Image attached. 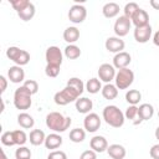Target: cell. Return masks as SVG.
Here are the masks:
<instances>
[{"mask_svg":"<svg viewBox=\"0 0 159 159\" xmlns=\"http://www.w3.org/2000/svg\"><path fill=\"white\" fill-rule=\"evenodd\" d=\"M154 116V107L150 103H143L138 107V118L143 120H149Z\"/></svg>","mask_w":159,"mask_h":159,"instance_id":"ac0fdd59","label":"cell"},{"mask_svg":"<svg viewBox=\"0 0 159 159\" xmlns=\"http://www.w3.org/2000/svg\"><path fill=\"white\" fill-rule=\"evenodd\" d=\"M17 124H19L21 128H24V129H30V128L34 127L35 119H34V117L30 116L29 113L22 112V113H19V116H17Z\"/></svg>","mask_w":159,"mask_h":159,"instance_id":"603a6c76","label":"cell"},{"mask_svg":"<svg viewBox=\"0 0 159 159\" xmlns=\"http://www.w3.org/2000/svg\"><path fill=\"white\" fill-rule=\"evenodd\" d=\"M31 97H32V93L26 87L20 86L14 92V106L20 111L29 109L32 104Z\"/></svg>","mask_w":159,"mask_h":159,"instance_id":"3957f363","label":"cell"},{"mask_svg":"<svg viewBox=\"0 0 159 159\" xmlns=\"http://www.w3.org/2000/svg\"><path fill=\"white\" fill-rule=\"evenodd\" d=\"M1 159H7V157H6V154H5L4 150H1Z\"/></svg>","mask_w":159,"mask_h":159,"instance_id":"681fc988","label":"cell"},{"mask_svg":"<svg viewBox=\"0 0 159 159\" xmlns=\"http://www.w3.org/2000/svg\"><path fill=\"white\" fill-rule=\"evenodd\" d=\"M83 127L86 132L94 133L101 127V118L97 113H88L83 119Z\"/></svg>","mask_w":159,"mask_h":159,"instance_id":"9c48e42d","label":"cell"},{"mask_svg":"<svg viewBox=\"0 0 159 159\" xmlns=\"http://www.w3.org/2000/svg\"><path fill=\"white\" fill-rule=\"evenodd\" d=\"M152 26L148 24L145 26H140V27H135L134 30V40L139 43H145L150 40L152 37Z\"/></svg>","mask_w":159,"mask_h":159,"instance_id":"7c38bea8","label":"cell"},{"mask_svg":"<svg viewBox=\"0 0 159 159\" xmlns=\"http://www.w3.org/2000/svg\"><path fill=\"white\" fill-rule=\"evenodd\" d=\"M134 81V72L132 70L127 68H122L118 70L114 77V82L118 89H127L129 88V86L133 83Z\"/></svg>","mask_w":159,"mask_h":159,"instance_id":"5b68a950","label":"cell"},{"mask_svg":"<svg viewBox=\"0 0 159 159\" xmlns=\"http://www.w3.org/2000/svg\"><path fill=\"white\" fill-rule=\"evenodd\" d=\"M104 46H106V50L109 51V52H113V53H119L124 50L125 47V43L124 41L118 37V36H111L106 40L104 42Z\"/></svg>","mask_w":159,"mask_h":159,"instance_id":"8fae6325","label":"cell"},{"mask_svg":"<svg viewBox=\"0 0 159 159\" xmlns=\"http://www.w3.org/2000/svg\"><path fill=\"white\" fill-rule=\"evenodd\" d=\"M150 6L155 10H159V0H150Z\"/></svg>","mask_w":159,"mask_h":159,"instance_id":"7dc6e473","label":"cell"},{"mask_svg":"<svg viewBox=\"0 0 159 159\" xmlns=\"http://www.w3.org/2000/svg\"><path fill=\"white\" fill-rule=\"evenodd\" d=\"M119 5L117 2H107L103 5L102 7V14L104 15V17L107 19H112L116 17L119 14Z\"/></svg>","mask_w":159,"mask_h":159,"instance_id":"44dd1931","label":"cell"},{"mask_svg":"<svg viewBox=\"0 0 159 159\" xmlns=\"http://www.w3.org/2000/svg\"><path fill=\"white\" fill-rule=\"evenodd\" d=\"M70 140L73 143H82L86 138V130L82 128H73L70 132Z\"/></svg>","mask_w":159,"mask_h":159,"instance_id":"4dcf8cb0","label":"cell"},{"mask_svg":"<svg viewBox=\"0 0 159 159\" xmlns=\"http://www.w3.org/2000/svg\"><path fill=\"white\" fill-rule=\"evenodd\" d=\"M80 39V30L76 26H70L63 31V40L70 45L75 43Z\"/></svg>","mask_w":159,"mask_h":159,"instance_id":"7402d4cb","label":"cell"},{"mask_svg":"<svg viewBox=\"0 0 159 159\" xmlns=\"http://www.w3.org/2000/svg\"><path fill=\"white\" fill-rule=\"evenodd\" d=\"M47 159H67V155L62 150H53L47 155Z\"/></svg>","mask_w":159,"mask_h":159,"instance_id":"b9f144b4","label":"cell"},{"mask_svg":"<svg viewBox=\"0 0 159 159\" xmlns=\"http://www.w3.org/2000/svg\"><path fill=\"white\" fill-rule=\"evenodd\" d=\"M89 147L92 150H94L96 153H102L104 150H107L108 148V142L103 135H94L93 138H91L89 140Z\"/></svg>","mask_w":159,"mask_h":159,"instance_id":"9a60e30c","label":"cell"},{"mask_svg":"<svg viewBox=\"0 0 159 159\" xmlns=\"http://www.w3.org/2000/svg\"><path fill=\"white\" fill-rule=\"evenodd\" d=\"M130 26H132V21H130V19H128L127 16H124V15H122V16H119L117 20H116V22H114V34H116V36H118V37H123V36H125V35H128V32H129V30H130Z\"/></svg>","mask_w":159,"mask_h":159,"instance_id":"ba28073f","label":"cell"},{"mask_svg":"<svg viewBox=\"0 0 159 159\" xmlns=\"http://www.w3.org/2000/svg\"><path fill=\"white\" fill-rule=\"evenodd\" d=\"M132 24L135 26V27H140V26H145L149 24V15L145 10L143 9H139L130 19Z\"/></svg>","mask_w":159,"mask_h":159,"instance_id":"e0dca14e","label":"cell"},{"mask_svg":"<svg viewBox=\"0 0 159 159\" xmlns=\"http://www.w3.org/2000/svg\"><path fill=\"white\" fill-rule=\"evenodd\" d=\"M130 62H132V56L128 52H125V51H122L119 53H116L114 57H113V66L117 70L127 68Z\"/></svg>","mask_w":159,"mask_h":159,"instance_id":"4fadbf2b","label":"cell"},{"mask_svg":"<svg viewBox=\"0 0 159 159\" xmlns=\"http://www.w3.org/2000/svg\"><path fill=\"white\" fill-rule=\"evenodd\" d=\"M63 55L68 58V60H76L81 56V48L78 46H76L75 43L72 45H67L65 47V51H63Z\"/></svg>","mask_w":159,"mask_h":159,"instance_id":"83f0119b","label":"cell"},{"mask_svg":"<svg viewBox=\"0 0 159 159\" xmlns=\"http://www.w3.org/2000/svg\"><path fill=\"white\" fill-rule=\"evenodd\" d=\"M24 87H26L32 94H35V93H37V91H39V83L35 81V80H26L25 82H24V84H22Z\"/></svg>","mask_w":159,"mask_h":159,"instance_id":"ab89813d","label":"cell"},{"mask_svg":"<svg viewBox=\"0 0 159 159\" xmlns=\"http://www.w3.org/2000/svg\"><path fill=\"white\" fill-rule=\"evenodd\" d=\"M154 134H155V138H157V139L159 140V127H158V128L155 129V133H154Z\"/></svg>","mask_w":159,"mask_h":159,"instance_id":"c3c4849f","label":"cell"},{"mask_svg":"<svg viewBox=\"0 0 159 159\" xmlns=\"http://www.w3.org/2000/svg\"><path fill=\"white\" fill-rule=\"evenodd\" d=\"M124 117H125L127 119L134 122V119L138 118V107H137V106H129V107L125 109ZM138 119H139V118H138ZM139 120H140V119H139ZM140 122H142V120H140Z\"/></svg>","mask_w":159,"mask_h":159,"instance_id":"8d00e7d4","label":"cell"},{"mask_svg":"<svg viewBox=\"0 0 159 159\" xmlns=\"http://www.w3.org/2000/svg\"><path fill=\"white\" fill-rule=\"evenodd\" d=\"M62 142H63V139L58 133H51V134L46 135L43 144L47 149H57L62 145Z\"/></svg>","mask_w":159,"mask_h":159,"instance_id":"d6986e66","label":"cell"},{"mask_svg":"<svg viewBox=\"0 0 159 159\" xmlns=\"http://www.w3.org/2000/svg\"><path fill=\"white\" fill-rule=\"evenodd\" d=\"M45 139H46V135L43 133V130L41 129H32L30 132V135H29V140L32 145H41L45 143Z\"/></svg>","mask_w":159,"mask_h":159,"instance_id":"d4e9b609","label":"cell"},{"mask_svg":"<svg viewBox=\"0 0 159 159\" xmlns=\"http://www.w3.org/2000/svg\"><path fill=\"white\" fill-rule=\"evenodd\" d=\"M66 86H68V87H72L80 96L83 93V91L86 89V87H84V83L82 82V80H80L78 77H71L68 81H67V84Z\"/></svg>","mask_w":159,"mask_h":159,"instance_id":"f1b7e54d","label":"cell"},{"mask_svg":"<svg viewBox=\"0 0 159 159\" xmlns=\"http://www.w3.org/2000/svg\"><path fill=\"white\" fill-rule=\"evenodd\" d=\"M0 83H1V88H0V91H1V93H4L5 91H6V87H7V80L5 78V76H0Z\"/></svg>","mask_w":159,"mask_h":159,"instance_id":"f6af8a7d","label":"cell"},{"mask_svg":"<svg viewBox=\"0 0 159 159\" xmlns=\"http://www.w3.org/2000/svg\"><path fill=\"white\" fill-rule=\"evenodd\" d=\"M1 143L6 147H12V145H16L15 144V140H14V135H12V130L11 132H4L1 134Z\"/></svg>","mask_w":159,"mask_h":159,"instance_id":"e575fe53","label":"cell"},{"mask_svg":"<svg viewBox=\"0 0 159 159\" xmlns=\"http://www.w3.org/2000/svg\"><path fill=\"white\" fill-rule=\"evenodd\" d=\"M45 58H46L47 65H55V66L61 67L62 61H63V53L60 50V47L50 46V47H47V50L45 52Z\"/></svg>","mask_w":159,"mask_h":159,"instance_id":"8992f818","label":"cell"},{"mask_svg":"<svg viewBox=\"0 0 159 159\" xmlns=\"http://www.w3.org/2000/svg\"><path fill=\"white\" fill-rule=\"evenodd\" d=\"M158 118H159V111H158Z\"/></svg>","mask_w":159,"mask_h":159,"instance_id":"f907efd6","label":"cell"},{"mask_svg":"<svg viewBox=\"0 0 159 159\" xmlns=\"http://www.w3.org/2000/svg\"><path fill=\"white\" fill-rule=\"evenodd\" d=\"M15 158L16 159H31V150L25 147V145H21L16 149L15 152Z\"/></svg>","mask_w":159,"mask_h":159,"instance_id":"836d02e7","label":"cell"},{"mask_svg":"<svg viewBox=\"0 0 159 159\" xmlns=\"http://www.w3.org/2000/svg\"><path fill=\"white\" fill-rule=\"evenodd\" d=\"M45 122H46L47 128H50L55 133H62V132L67 130L72 123L70 117H66L60 112H50L46 116Z\"/></svg>","mask_w":159,"mask_h":159,"instance_id":"6da1fadb","label":"cell"},{"mask_svg":"<svg viewBox=\"0 0 159 159\" xmlns=\"http://www.w3.org/2000/svg\"><path fill=\"white\" fill-rule=\"evenodd\" d=\"M140 7H139V5L137 4V2H128V4H125V6H124V9H123V11H124V16H127L128 19H132V16L139 10Z\"/></svg>","mask_w":159,"mask_h":159,"instance_id":"d6a6232c","label":"cell"},{"mask_svg":"<svg viewBox=\"0 0 159 159\" xmlns=\"http://www.w3.org/2000/svg\"><path fill=\"white\" fill-rule=\"evenodd\" d=\"M84 87H86V91H87L88 93H91V94H96V93H98L99 91H102L101 80H99V78H96V77L89 78V80L86 82Z\"/></svg>","mask_w":159,"mask_h":159,"instance_id":"4316f807","label":"cell"},{"mask_svg":"<svg viewBox=\"0 0 159 159\" xmlns=\"http://www.w3.org/2000/svg\"><path fill=\"white\" fill-rule=\"evenodd\" d=\"M7 77L12 83H21L25 80V72L21 66H11L7 70Z\"/></svg>","mask_w":159,"mask_h":159,"instance_id":"5bb4252c","label":"cell"},{"mask_svg":"<svg viewBox=\"0 0 159 159\" xmlns=\"http://www.w3.org/2000/svg\"><path fill=\"white\" fill-rule=\"evenodd\" d=\"M102 117H103L104 122L113 128H120L125 120L124 113L114 104L106 106L102 111Z\"/></svg>","mask_w":159,"mask_h":159,"instance_id":"7a4b0ae2","label":"cell"},{"mask_svg":"<svg viewBox=\"0 0 159 159\" xmlns=\"http://www.w3.org/2000/svg\"><path fill=\"white\" fill-rule=\"evenodd\" d=\"M153 42H154L155 46H159V30L154 34V36H153Z\"/></svg>","mask_w":159,"mask_h":159,"instance_id":"bcb514c9","label":"cell"},{"mask_svg":"<svg viewBox=\"0 0 159 159\" xmlns=\"http://www.w3.org/2000/svg\"><path fill=\"white\" fill-rule=\"evenodd\" d=\"M10 4L14 7V10H16V12H19L20 10H22L29 4V0H12Z\"/></svg>","mask_w":159,"mask_h":159,"instance_id":"60d3db41","label":"cell"},{"mask_svg":"<svg viewBox=\"0 0 159 159\" xmlns=\"http://www.w3.org/2000/svg\"><path fill=\"white\" fill-rule=\"evenodd\" d=\"M80 159H97V153L92 149H88V150H84L81 155H80Z\"/></svg>","mask_w":159,"mask_h":159,"instance_id":"7bdbcfd3","label":"cell"},{"mask_svg":"<svg viewBox=\"0 0 159 159\" xmlns=\"http://www.w3.org/2000/svg\"><path fill=\"white\" fill-rule=\"evenodd\" d=\"M35 12H36L35 5H34L31 1H29V4H27L22 10H20V11L17 12V16H19L22 21H30V20L35 16Z\"/></svg>","mask_w":159,"mask_h":159,"instance_id":"cb8c5ba5","label":"cell"},{"mask_svg":"<svg viewBox=\"0 0 159 159\" xmlns=\"http://www.w3.org/2000/svg\"><path fill=\"white\" fill-rule=\"evenodd\" d=\"M45 73L47 77L50 78H55L58 76L60 73V67L58 66H55V65H46L45 67Z\"/></svg>","mask_w":159,"mask_h":159,"instance_id":"74e56055","label":"cell"},{"mask_svg":"<svg viewBox=\"0 0 159 159\" xmlns=\"http://www.w3.org/2000/svg\"><path fill=\"white\" fill-rule=\"evenodd\" d=\"M12 135H14L15 144H16V145H19V147L24 145V144L27 142V135H26V133H25L22 129L12 130Z\"/></svg>","mask_w":159,"mask_h":159,"instance_id":"1f68e13d","label":"cell"},{"mask_svg":"<svg viewBox=\"0 0 159 159\" xmlns=\"http://www.w3.org/2000/svg\"><path fill=\"white\" fill-rule=\"evenodd\" d=\"M78 98H80V94L72 87H68V86H66L63 89L56 92L53 96V101L57 106H66L71 102H76Z\"/></svg>","mask_w":159,"mask_h":159,"instance_id":"277c9868","label":"cell"},{"mask_svg":"<svg viewBox=\"0 0 159 159\" xmlns=\"http://www.w3.org/2000/svg\"><path fill=\"white\" fill-rule=\"evenodd\" d=\"M75 106H76V109L78 113L88 114V113H91V109L93 108V102H92V99H89L87 97H80L75 102Z\"/></svg>","mask_w":159,"mask_h":159,"instance_id":"2e32d148","label":"cell"},{"mask_svg":"<svg viewBox=\"0 0 159 159\" xmlns=\"http://www.w3.org/2000/svg\"><path fill=\"white\" fill-rule=\"evenodd\" d=\"M116 68L113 65L109 63H102L98 68V78L106 83H111V81L114 80L116 77Z\"/></svg>","mask_w":159,"mask_h":159,"instance_id":"30bf717a","label":"cell"},{"mask_svg":"<svg viewBox=\"0 0 159 159\" xmlns=\"http://www.w3.org/2000/svg\"><path fill=\"white\" fill-rule=\"evenodd\" d=\"M140 99H142V93L138 89H129V91H127V93H125V101L130 106H137Z\"/></svg>","mask_w":159,"mask_h":159,"instance_id":"f546056e","label":"cell"},{"mask_svg":"<svg viewBox=\"0 0 159 159\" xmlns=\"http://www.w3.org/2000/svg\"><path fill=\"white\" fill-rule=\"evenodd\" d=\"M29 61H30V53H29L27 51L22 50L21 53H20V56H19V58L16 60L15 63H16L17 66H25V65L29 63Z\"/></svg>","mask_w":159,"mask_h":159,"instance_id":"f35d334b","label":"cell"},{"mask_svg":"<svg viewBox=\"0 0 159 159\" xmlns=\"http://www.w3.org/2000/svg\"><path fill=\"white\" fill-rule=\"evenodd\" d=\"M152 159H159V144H154L149 150Z\"/></svg>","mask_w":159,"mask_h":159,"instance_id":"ee69618b","label":"cell"},{"mask_svg":"<svg viewBox=\"0 0 159 159\" xmlns=\"http://www.w3.org/2000/svg\"><path fill=\"white\" fill-rule=\"evenodd\" d=\"M107 153L112 159H124L125 158V148L120 144H111L107 148Z\"/></svg>","mask_w":159,"mask_h":159,"instance_id":"ffe728a7","label":"cell"},{"mask_svg":"<svg viewBox=\"0 0 159 159\" xmlns=\"http://www.w3.org/2000/svg\"><path fill=\"white\" fill-rule=\"evenodd\" d=\"M102 96L103 98L111 101V99H114L117 98L118 96V88L116 84H112V83H106L103 87H102Z\"/></svg>","mask_w":159,"mask_h":159,"instance_id":"484cf974","label":"cell"},{"mask_svg":"<svg viewBox=\"0 0 159 159\" xmlns=\"http://www.w3.org/2000/svg\"><path fill=\"white\" fill-rule=\"evenodd\" d=\"M21 51H22L21 48H19V47H16V46H11V47H9V48L6 50V56H7V58H10L11 61L16 62V60L19 58Z\"/></svg>","mask_w":159,"mask_h":159,"instance_id":"d590c367","label":"cell"},{"mask_svg":"<svg viewBox=\"0 0 159 159\" xmlns=\"http://www.w3.org/2000/svg\"><path fill=\"white\" fill-rule=\"evenodd\" d=\"M87 17V10L83 5L80 4H75L70 7L68 10V19L73 24H81L86 20Z\"/></svg>","mask_w":159,"mask_h":159,"instance_id":"52a82bcc","label":"cell"}]
</instances>
